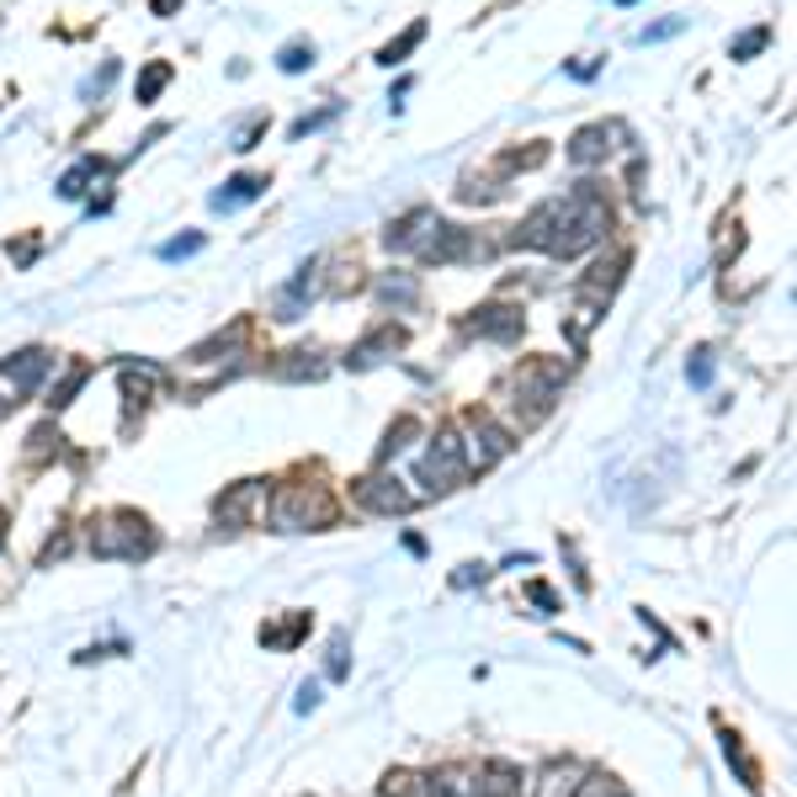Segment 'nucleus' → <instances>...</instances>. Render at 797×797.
Here are the masks:
<instances>
[{
    "label": "nucleus",
    "mask_w": 797,
    "mask_h": 797,
    "mask_svg": "<svg viewBox=\"0 0 797 797\" xmlns=\"http://www.w3.org/2000/svg\"><path fill=\"white\" fill-rule=\"evenodd\" d=\"M474 797H521V782H516V771L511 765H485V782L474 787Z\"/></svg>",
    "instance_id": "obj_19"
},
{
    "label": "nucleus",
    "mask_w": 797,
    "mask_h": 797,
    "mask_svg": "<svg viewBox=\"0 0 797 797\" xmlns=\"http://www.w3.org/2000/svg\"><path fill=\"white\" fill-rule=\"evenodd\" d=\"M420 43H425V22H410V27H405V33L394 37V43H383L378 65H388V70H394V65H405V59L415 54Z\"/></svg>",
    "instance_id": "obj_18"
},
{
    "label": "nucleus",
    "mask_w": 797,
    "mask_h": 797,
    "mask_svg": "<svg viewBox=\"0 0 797 797\" xmlns=\"http://www.w3.org/2000/svg\"><path fill=\"white\" fill-rule=\"evenodd\" d=\"M468 431H474V452H468V463H479V468L500 463V457L511 452V431L494 425L485 410H468Z\"/></svg>",
    "instance_id": "obj_7"
},
{
    "label": "nucleus",
    "mask_w": 797,
    "mask_h": 797,
    "mask_svg": "<svg viewBox=\"0 0 797 797\" xmlns=\"http://www.w3.org/2000/svg\"><path fill=\"white\" fill-rule=\"evenodd\" d=\"M617 5H633V0H617Z\"/></svg>",
    "instance_id": "obj_39"
},
{
    "label": "nucleus",
    "mask_w": 797,
    "mask_h": 797,
    "mask_svg": "<svg viewBox=\"0 0 797 797\" xmlns=\"http://www.w3.org/2000/svg\"><path fill=\"white\" fill-rule=\"evenodd\" d=\"M399 346H405V330H399V325H383V330H373V335H367L362 346L351 351L346 362L356 367V373H362V367H378L383 356H394Z\"/></svg>",
    "instance_id": "obj_13"
},
{
    "label": "nucleus",
    "mask_w": 797,
    "mask_h": 797,
    "mask_svg": "<svg viewBox=\"0 0 797 797\" xmlns=\"http://www.w3.org/2000/svg\"><path fill=\"white\" fill-rule=\"evenodd\" d=\"M420 431V420H399V425H388V436H383V447H378V457H394V452H405L410 447V436H415Z\"/></svg>",
    "instance_id": "obj_24"
},
{
    "label": "nucleus",
    "mask_w": 797,
    "mask_h": 797,
    "mask_svg": "<svg viewBox=\"0 0 797 797\" xmlns=\"http://www.w3.org/2000/svg\"><path fill=\"white\" fill-rule=\"evenodd\" d=\"M314 282H319V261H304V266H298V277L277 293V319H282V325L304 319V298L314 293Z\"/></svg>",
    "instance_id": "obj_12"
},
{
    "label": "nucleus",
    "mask_w": 797,
    "mask_h": 797,
    "mask_svg": "<svg viewBox=\"0 0 797 797\" xmlns=\"http://www.w3.org/2000/svg\"><path fill=\"white\" fill-rule=\"evenodd\" d=\"M595 70H601V65H590V59H585V65H569V75H574V80H590Z\"/></svg>",
    "instance_id": "obj_37"
},
{
    "label": "nucleus",
    "mask_w": 797,
    "mask_h": 797,
    "mask_svg": "<svg viewBox=\"0 0 797 797\" xmlns=\"http://www.w3.org/2000/svg\"><path fill=\"white\" fill-rule=\"evenodd\" d=\"M378 298L388 304V309H410L420 298V282L410 277V272H388V277L378 282Z\"/></svg>",
    "instance_id": "obj_16"
},
{
    "label": "nucleus",
    "mask_w": 797,
    "mask_h": 797,
    "mask_svg": "<svg viewBox=\"0 0 797 797\" xmlns=\"http://www.w3.org/2000/svg\"><path fill=\"white\" fill-rule=\"evenodd\" d=\"M468 447L457 442V431H436V442L425 447V457H420V485L431 489V494H447V489H457L463 479H468Z\"/></svg>",
    "instance_id": "obj_3"
},
{
    "label": "nucleus",
    "mask_w": 797,
    "mask_h": 797,
    "mask_svg": "<svg viewBox=\"0 0 797 797\" xmlns=\"http://www.w3.org/2000/svg\"><path fill=\"white\" fill-rule=\"evenodd\" d=\"M166 86H171V65H166V59H155V65L139 75V102H155Z\"/></svg>",
    "instance_id": "obj_22"
},
{
    "label": "nucleus",
    "mask_w": 797,
    "mask_h": 797,
    "mask_svg": "<svg viewBox=\"0 0 797 797\" xmlns=\"http://www.w3.org/2000/svg\"><path fill=\"white\" fill-rule=\"evenodd\" d=\"M48 367H54V356L43 346H27V351H16V356H0V378H11L16 388H37Z\"/></svg>",
    "instance_id": "obj_10"
},
{
    "label": "nucleus",
    "mask_w": 797,
    "mask_h": 797,
    "mask_svg": "<svg viewBox=\"0 0 797 797\" xmlns=\"http://www.w3.org/2000/svg\"><path fill=\"white\" fill-rule=\"evenodd\" d=\"M261 192H266V175H229L208 203H213V213H235V208H244V203H255Z\"/></svg>",
    "instance_id": "obj_14"
},
{
    "label": "nucleus",
    "mask_w": 797,
    "mask_h": 797,
    "mask_svg": "<svg viewBox=\"0 0 797 797\" xmlns=\"http://www.w3.org/2000/svg\"><path fill=\"white\" fill-rule=\"evenodd\" d=\"M606 224H612V208H606V197L580 181L569 197H558V203H543V208H532V218L521 224L516 244H532V250H548V255H580L590 244L606 235Z\"/></svg>",
    "instance_id": "obj_1"
},
{
    "label": "nucleus",
    "mask_w": 797,
    "mask_h": 797,
    "mask_svg": "<svg viewBox=\"0 0 797 797\" xmlns=\"http://www.w3.org/2000/svg\"><path fill=\"white\" fill-rule=\"evenodd\" d=\"M574 797H627V793L612 782V776H590V782H580V793Z\"/></svg>",
    "instance_id": "obj_28"
},
{
    "label": "nucleus",
    "mask_w": 797,
    "mask_h": 797,
    "mask_svg": "<svg viewBox=\"0 0 797 797\" xmlns=\"http://www.w3.org/2000/svg\"><path fill=\"white\" fill-rule=\"evenodd\" d=\"M155 11H160V16H166V11H175V0H155Z\"/></svg>",
    "instance_id": "obj_38"
},
{
    "label": "nucleus",
    "mask_w": 797,
    "mask_h": 797,
    "mask_svg": "<svg viewBox=\"0 0 797 797\" xmlns=\"http://www.w3.org/2000/svg\"><path fill=\"white\" fill-rule=\"evenodd\" d=\"M356 494H362L367 511H383V516H405V511H415V494L399 489V479H367Z\"/></svg>",
    "instance_id": "obj_9"
},
{
    "label": "nucleus",
    "mask_w": 797,
    "mask_h": 797,
    "mask_svg": "<svg viewBox=\"0 0 797 797\" xmlns=\"http://www.w3.org/2000/svg\"><path fill=\"white\" fill-rule=\"evenodd\" d=\"M314 65V43H287L277 54V70L282 75H304Z\"/></svg>",
    "instance_id": "obj_23"
},
{
    "label": "nucleus",
    "mask_w": 797,
    "mask_h": 797,
    "mask_svg": "<svg viewBox=\"0 0 797 797\" xmlns=\"http://www.w3.org/2000/svg\"><path fill=\"white\" fill-rule=\"evenodd\" d=\"M91 554L96 558H149L155 554V532H149L144 516L117 511V516H106L102 526L91 532Z\"/></svg>",
    "instance_id": "obj_2"
},
{
    "label": "nucleus",
    "mask_w": 797,
    "mask_h": 797,
    "mask_svg": "<svg viewBox=\"0 0 797 797\" xmlns=\"http://www.w3.org/2000/svg\"><path fill=\"white\" fill-rule=\"evenodd\" d=\"M80 383H86V367H75L70 378L59 383V394H54V399H48V405H54V410H65V405H70V394H75V388H80Z\"/></svg>",
    "instance_id": "obj_33"
},
{
    "label": "nucleus",
    "mask_w": 797,
    "mask_h": 797,
    "mask_svg": "<svg viewBox=\"0 0 797 797\" xmlns=\"http://www.w3.org/2000/svg\"><path fill=\"white\" fill-rule=\"evenodd\" d=\"M526 595H532V601H537L543 612H554V606H558V601H554V590H548V585H526Z\"/></svg>",
    "instance_id": "obj_35"
},
{
    "label": "nucleus",
    "mask_w": 797,
    "mask_h": 797,
    "mask_svg": "<svg viewBox=\"0 0 797 797\" xmlns=\"http://www.w3.org/2000/svg\"><path fill=\"white\" fill-rule=\"evenodd\" d=\"M383 797H415V776H405V771H394V776L383 782Z\"/></svg>",
    "instance_id": "obj_32"
},
{
    "label": "nucleus",
    "mask_w": 797,
    "mask_h": 797,
    "mask_svg": "<svg viewBox=\"0 0 797 797\" xmlns=\"http://www.w3.org/2000/svg\"><path fill=\"white\" fill-rule=\"evenodd\" d=\"M91 175H96V160H80V166H75V171L65 175V181H59V197H80Z\"/></svg>",
    "instance_id": "obj_27"
},
{
    "label": "nucleus",
    "mask_w": 797,
    "mask_h": 797,
    "mask_svg": "<svg viewBox=\"0 0 797 797\" xmlns=\"http://www.w3.org/2000/svg\"><path fill=\"white\" fill-rule=\"evenodd\" d=\"M335 112H341V106H325V112H309V117H298V123H293V139H309L314 128H325Z\"/></svg>",
    "instance_id": "obj_30"
},
{
    "label": "nucleus",
    "mask_w": 797,
    "mask_h": 797,
    "mask_svg": "<svg viewBox=\"0 0 797 797\" xmlns=\"http://www.w3.org/2000/svg\"><path fill=\"white\" fill-rule=\"evenodd\" d=\"M574 793H580V771L574 765H548L537 776V793L532 797H574Z\"/></svg>",
    "instance_id": "obj_17"
},
{
    "label": "nucleus",
    "mask_w": 797,
    "mask_h": 797,
    "mask_svg": "<svg viewBox=\"0 0 797 797\" xmlns=\"http://www.w3.org/2000/svg\"><path fill=\"white\" fill-rule=\"evenodd\" d=\"M277 378H325V362H319V351H287V362H277L272 367Z\"/></svg>",
    "instance_id": "obj_20"
},
{
    "label": "nucleus",
    "mask_w": 797,
    "mask_h": 797,
    "mask_svg": "<svg viewBox=\"0 0 797 797\" xmlns=\"http://www.w3.org/2000/svg\"><path fill=\"white\" fill-rule=\"evenodd\" d=\"M474 330H479V335H489V341H516V335H521V314L505 309V304H489V309L474 314Z\"/></svg>",
    "instance_id": "obj_15"
},
{
    "label": "nucleus",
    "mask_w": 797,
    "mask_h": 797,
    "mask_svg": "<svg viewBox=\"0 0 797 797\" xmlns=\"http://www.w3.org/2000/svg\"><path fill=\"white\" fill-rule=\"evenodd\" d=\"M681 27H686V16H670V22H654V27H644V33H638V43H664V37H675Z\"/></svg>",
    "instance_id": "obj_31"
},
{
    "label": "nucleus",
    "mask_w": 797,
    "mask_h": 797,
    "mask_svg": "<svg viewBox=\"0 0 797 797\" xmlns=\"http://www.w3.org/2000/svg\"><path fill=\"white\" fill-rule=\"evenodd\" d=\"M330 675H335V681L346 675V638H341V633H335V644H330Z\"/></svg>",
    "instance_id": "obj_34"
},
{
    "label": "nucleus",
    "mask_w": 797,
    "mask_h": 797,
    "mask_svg": "<svg viewBox=\"0 0 797 797\" xmlns=\"http://www.w3.org/2000/svg\"><path fill=\"white\" fill-rule=\"evenodd\" d=\"M203 250V235L192 229V235H175V240L160 244V261H186V255H197Z\"/></svg>",
    "instance_id": "obj_26"
},
{
    "label": "nucleus",
    "mask_w": 797,
    "mask_h": 797,
    "mask_svg": "<svg viewBox=\"0 0 797 797\" xmlns=\"http://www.w3.org/2000/svg\"><path fill=\"white\" fill-rule=\"evenodd\" d=\"M314 707H319V686H304V692H298V713H314Z\"/></svg>",
    "instance_id": "obj_36"
},
{
    "label": "nucleus",
    "mask_w": 797,
    "mask_h": 797,
    "mask_svg": "<svg viewBox=\"0 0 797 797\" xmlns=\"http://www.w3.org/2000/svg\"><path fill=\"white\" fill-rule=\"evenodd\" d=\"M558 383H563V367H558V362H532V367H521L516 383H511L521 425H532V420H543L548 410H554Z\"/></svg>",
    "instance_id": "obj_5"
},
{
    "label": "nucleus",
    "mask_w": 797,
    "mask_h": 797,
    "mask_svg": "<svg viewBox=\"0 0 797 797\" xmlns=\"http://www.w3.org/2000/svg\"><path fill=\"white\" fill-rule=\"evenodd\" d=\"M612 139H617V128L590 123V128H580V134L569 139V160H574V166H601V160L612 155Z\"/></svg>",
    "instance_id": "obj_11"
},
{
    "label": "nucleus",
    "mask_w": 797,
    "mask_h": 797,
    "mask_svg": "<svg viewBox=\"0 0 797 797\" xmlns=\"http://www.w3.org/2000/svg\"><path fill=\"white\" fill-rule=\"evenodd\" d=\"M436 229H442L436 208H415V213H405L399 224H388L383 244H388V250H399V255H420L425 244L436 240Z\"/></svg>",
    "instance_id": "obj_6"
},
{
    "label": "nucleus",
    "mask_w": 797,
    "mask_h": 797,
    "mask_svg": "<svg viewBox=\"0 0 797 797\" xmlns=\"http://www.w3.org/2000/svg\"><path fill=\"white\" fill-rule=\"evenodd\" d=\"M686 378H692L696 388H707V383H713V351H696L692 362H686Z\"/></svg>",
    "instance_id": "obj_29"
},
{
    "label": "nucleus",
    "mask_w": 797,
    "mask_h": 797,
    "mask_svg": "<svg viewBox=\"0 0 797 797\" xmlns=\"http://www.w3.org/2000/svg\"><path fill=\"white\" fill-rule=\"evenodd\" d=\"M335 516V505H330V494L319 485H287L277 494V505H272V521H277V532H309V526H330Z\"/></svg>",
    "instance_id": "obj_4"
},
{
    "label": "nucleus",
    "mask_w": 797,
    "mask_h": 797,
    "mask_svg": "<svg viewBox=\"0 0 797 797\" xmlns=\"http://www.w3.org/2000/svg\"><path fill=\"white\" fill-rule=\"evenodd\" d=\"M623 266H627V250H617L612 261H601V266H595V277L585 282V293H590V298H612V287L623 282Z\"/></svg>",
    "instance_id": "obj_21"
},
{
    "label": "nucleus",
    "mask_w": 797,
    "mask_h": 797,
    "mask_svg": "<svg viewBox=\"0 0 797 797\" xmlns=\"http://www.w3.org/2000/svg\"><path fill=\"white\" fill-rule=\"evenodd\" d=\"M261 494H266V485L261 479H244V485H235L229 494H218V521L224 526H250V516H255V505H261Z\"/></svg>",
    "instance_id": "obj_8"
},
{
    "label": "nucleus",
    "mask_w": 797,
    "mask_h": 797,
    "mask_svg": "<svg viewBox=\"0 0 797 797\" xmlns=\"http://www.w3.org/2000/svg\"><path fill=\"white\" fill-rule=\"evenodd\" d=\"M765 43H771V27H750L744 37H733V43H728V54H733V59H755Z\"/></svg>",
    "instance_id": "obj_25"
}]
</instances>
